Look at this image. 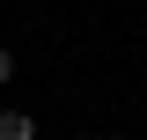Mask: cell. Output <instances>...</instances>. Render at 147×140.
Masks as SVG:
<instances>
[{"instance_id": "cell-2", "label": "cell", "mask_w": 147, "mask_h": 140, "mask_svg": "<svg viewBox=\"0 0 147 140\" xmlns=\"http://www.w3.org/2000/svg\"><path fill=\"white\" fill-rule=\"evenodd\" d=\"M15 81V52H7V44H0V88Z\"/></svg>"}, {"instance_id": "cell-3", "label": "cell", "mask_w": 147, "mask_h": 140, "mask_svg": "<svg viewBox=\"0 0 147 140\" xmlns=\"http://www.w3.org/2000/svg\"><path fill=\"white\" fill-rule=\"evenodd\" d=\"M110 140H125V133H110Z\"/></svg>"}, {"instance_id": "cell-1", "label": "cell", "mask_w": 147, "mask_h": 140, "mask_svg": "<svg viewBox=\"0 0 147 140\" xmlns=\"http://www.w3.org/2000/svg\"><path fill=\"white\" fill-rule=\"evenodd\" d=\"M0 140H37V118L7 103V111H0Z\"/></svg>"}]
</instances>
